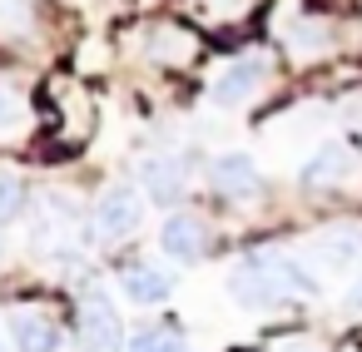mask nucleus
Listing matches in <instances>:
<instances>
[{"instance_id": "obj_1", "label": "nucleus", "mask_w": 362, "mask_h": 352, "mask_svg": "<svg viewBox=\"0 0 362 352\" xmlns=\"http://www.w3.org/2000/svg\"><path fill=\"white\" fill-rule=\"evenodd\" d=\"M228 293L243 303V307H278L288 298H303V293H317V278L308 273V263H298L293 253L283 248H253L233 263L228 273Z\"/></svg>"}, {"instance_id": "obj_2", "label": "nucleus", "mask_w": 362, "mask_h": 352, "mask_svg": "<svg viewBox=\"0 0 362 352\" xmlns=\"http://www.w3.org/2000/svg\"><path fill=\"white\" fill-rule=\"evenodd\" d=\"M75 342H80V352H119V342H124V322H119V312H115V298H110V293L90 288V293L80 298Z\"/></svg>"}, {"instance_id": "obj_3", "label": "nucleus", "mask_w": 362, "mask_h": 352, "mask_svg": "<svg viewBox=\"0 0 362 352\" xmlns=\"http://www.w3.org/2000/svg\"><path fill=\"white\" fill-rule=\"evenodd\" d=\"M139 223H144V194H139V189L115 184V189L100 194V204H95V233H100L105 243H124V238H134Z\"/></svg>"}, {"instance_id": "obj_4", "label": "nucleus", "mask_w": 362, "mask_h": 352, "mask_svg": "<svg viewBox=\"0 0 362 352\" xmlns=\"http://www.w3.org/2000/svg\"><path fill=\"white\" fill-rule=\"evenodd\" d=\"M263 80H268V60H263V55H243V60H233V65L218 70L209 100H214L218 110H243V105L263 90Z\"/></svg>"}, {"instance_id": "obj_5", "label": "nucleus", "mask_w": 362, "mask_h": 352, "mask_svg": "<svg viewBox=\"0 0 362 352\" xmlns=\"http://www.w3.org/2000/svg\"><path fill=\"white\" fill-rule=\"evenodd\" d=\"M352 174H357V154H352L347 144H322V149L298 169V184H303L308 194H322V189L347 184Z\"/></svg>"}, {"instance_id": "obj_6", "label": "nucleus", "mask_w": 362, "mask_h": 352, "mask_svg": "<svg viewBox=\"0 0 362 352\" xmlns=\"http://www.w3.org/2000/svg\"><path fill=\"white\" fill-rule=\"evenodd\" d=\"M209 184H214V194H223V199H258V189H263V174H258V164L248 159V154H218L214 159V169H209Z\"/></svg>"}, {"instance_id": "obj_7", "label": "nucleus", "mask_w": 362, "mask_h": 352, "mask_svg": "<svg viewBox=\"0 0 362 352\" xmlns=\"http://www.w3.org/2000/svg\"><path fill=\"white\" fill-rule=\"evenodd\" d=\"M159 248H164L169 258H179V263H199V258L209 253V228H204V218H194V213H174V218H164V228H159Z\"/></svg>"}, {"instance_id": "obj_8", "label": "nucleus", "mask_w": 362, "mask_h": 352, "mask_svg": "<svg viewBox=\"0 0 362 352\" xmlns=\"http://www.w3.org/2000/svg\"><path fill=\"white\" fill-rule=\"evenodd\" d=\"M11 342H16V352H60V322L40 307H16Z\"/></svg>"}, {"instance_id": "obj_9", "label": "nucleus", "mask_w": 362, "mask_h": 352, "mask_svg": "<svg viewBox=\"0 0 362 352\" xmlns=\"http://www.w3.org/2000/svg\"><path fill=\"white\" fill-rule=\"evenodd\" d=\"M313 258L327 273H352V268H362V233L357 228H327V233H317Z\"/></svg>"}, {"instance_id": "obj_10", "label": "nucleus", "mask_w": 362, "mask_h": 352, "mask_svg": "<svg viewBox=\"0 0 362 352\" xmlns=\"http://www.w3.org/2000/svg\"><path fill=\"white\" fill-rule=\"evenodd\" d=\"M119 283H124V293H129L134 303H164V298L174 293V273H164V268H154V263H129V268L119 273Z\"/></svg>"}, {"instance_id": "obj_11", "label": "nucleus", "mask_w": 362, "mask_h": 352, "mask_svg": "<svg viewBox=\"0 0 362 352\" xmlns=\"http://www.w3.org/2000/svg\"><path fill=\"white\" fill-rule=\"evenodd\" d=\"M144 189H149L154 204H174V199L184 194V164L169 159V154H154V159L144 164Z\"/></svg>"}, {"instance_id": "obj_12", "label": "nucleus", "mask_w": 362, "mask_h": 352, "mask_svg": "<svg viewBox=\"0 0 362 352\" xmlns=\"http://www.w3.org/2000/svg\"><path fill=\"white\" fill-rule=\"evenodd\" d=\"M21 213H25V179L11 164H0V223H11Z\"/></svg>"}, {"instance_id": "obj_13", "label": "nucleus", "mask_w": 362, "mask_h": 352, "mask_svg": "<svg viewBox=\"0 0 362 352\" xmlns=\"http://www.w3.org/2000/svg\"><path fill=\"white\" fill-rule=\"evenodd\" d=\"M129 352H189V342L174 327H139L129 337Z\"/></svg>"}, {"instance_id": "obj_14", "label": "nucleus", "mask_w": 362, "mask_h": 352, "mask_svg": "<svg viewBox=\"0 0 362 352\" xmlns=\"http://www.w3.org/2000/svg\"><path fill=\"white\" fill-rule=\"evenodd\" d=\"M21 119H25L21 95H16L11 85H0V134H16V129H21Z\"/></svg>"}, {"instance_id": "obj_15", "label": "nucleus", "mask_w": 362, "mask_h": 352, "mask_svg": "<svg viewBox=\"0 0 362 352\" xmlns=\"http://www.w3.org/2000/svg\"><path fill=\"white\" fill-rule=\"evenodd\" d=\"M25 25H30L25 0H0V30H6V35H21Z\"/></svg>"}, {"instance_id": "obj_16", "label": "nucleus", "mask_w": 362, "mask_h": 352, "mask_svg": "<svg viewBox=\"0 0 362 352\" xmlns=\"http://www.w3.org/2000/svg\"><path fill=\"white\" fill-rule=\"evenodd\" d=\"M0 352H6V332H0Z\"/></svg>"}]
</instances>
